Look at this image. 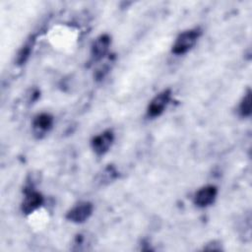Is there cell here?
<instances>
[{"label": "cell", "instance_id": "cell-6", "mask_svg": "<svg viewBox=\"0 0 252 252\" xmlns=\"http://www.w3.org/2000/svg\"><path fill=\"white\" fill-rule=\"evenodd\" d=\"M218 196V188L214 185H206L200 188L193 197L194 204L199 208L211 206Z\"/></svg>", "mask_w": 252, "mask_h": 252}, {"label": "cell", "instance_id": "cell-5", "mask_svg": "<svg viewBox=\"0 0 252 252\" xmlns=\"http://www.w3.org/2000/svg\"><path fill=\"white\" fill-rule=\"evenodd\" d=\"M42 204H43V197L39 192H37L32 187L26 188L25 196L21 206L23 213L30 215L35 212L37 209H39Z\"/></svg>", "mask_w": 252, "mask_h": 252}, {"label": "cell", "instance_id": "cell-7", "mask_svg": "<svg viewBox=\"0 0 252 252\" xmlns=\"http://www.w3.org/2000/svg\"><path fill=\"white\" fill-rule=\"evenodd\" d=\"M110 42H111V39L108 34L104 33L97 36L93 42L91 47V56L93 60L98 61L102 59L105 56V54L108 52Z\"/></svg>", "mask_w": 252, "mask_h": 252}, {"label": "cell", "instance_id": "cell-4", "mask_svg": "<svg viewBox=\"0 0 252 252\" xmlns=\"http://www.w3.org/2000/svg\"><path fill=\"white\" fill-rule=\"evenodd\" d=\"M113 142H114V133L112 132V130H105L95 135L92 139L91 147L96 155L102 156L109 151Z\"/></svg>", "mask_w": 252, "mask_h": 252}, {"label": "cell", "instance_id": "cell-8", "mask_svg": "<svg viewBox=\"0 0 252 252\" xmlns=\"http://www.w3.org/2000/svg\"><path fill=\"white\" fill-rule=\"evenodd\" d=\"M53 125V117L48 113L37 114L32 121V131L36 137H43Z\"/></svg>", "mask_w": 252, "mask_h": 252}, {"label": "cell", "instance_id": "cell-3", "mask_svg": "<svg viewBox=\"0 0 252 252\" xmlns=\"http://www.w3.org/2000/svg\"><path fill=\"white\" fill-rule=\"evenodd\" d=\"M94 212V206L90 202H80L73 206L66 214V219L74 223H83L88 220Z\"/></svg>", "mask_w": 252, "mask_h": 252}, {"label": "cell", "instance_id": "cell-1", "mask_svg": "<svg viewBox=\"0 0 252 252\" xmlns=\"http://www.w3.org/2000/svg\"><path fill=\"white\" fill-rule=\"evenodd\" d=\"M201 35V31L197 28L182 32L175 39L171 51L175 55H183L190 51L197 43Z\"/></svg>", "mask_w": 252, "mask_h": 252}, {"label": "cell", "instance_id": "cell-9", "mask_svg": "<svg viewBox=\"0 0 252 252\" xmlns=\"http://www.w3.org/2000/svg\"><path fill=\"white\" fill-rule=\"evenodd\" d=\"M239 113L242 117H249L251 114V92L248 90L243 95L239 104Z\"/></svg>", "mask_w": 252, "mask_h": 252}, {"label": "cell", "instance_id": "cell-10", "mask_svg": "<svg viewBox=\"0 0 252 252\" xmlns=\"http://www.w3.org/2000/svg\"><path fill=\"white\" fill-rule=\"evenodd\" d=\"M32 41L31 40H28L24 46L19 50L18 52V55H17V63L18 64H24L28 58L30 57V54H31V50H32Z\"/></svg>", "mask_w": 252, "mask_h": 252}, {"label": "cell", "instance_id": "cell-2", "mask_svg": "<svg viewBox=\"0 0 252 252\" xmlns=\"http://www.w3.org/2000/svg\"><path fill=\"white\" fill-rule=\"evenodd\" d=\"M171 99V91L169 89L158 93L149 103L147 108V115L151 118L158 117L166 109Z\"/></svg>", "mask_w": 252, "mask_h": 252}]
</instances>
